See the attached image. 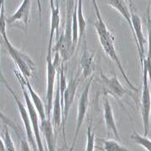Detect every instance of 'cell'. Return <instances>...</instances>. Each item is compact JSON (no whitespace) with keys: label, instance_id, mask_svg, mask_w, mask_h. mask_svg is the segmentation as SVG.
Returning a JSON list of instances; mask_svg holds the SVG:
<instances>
[{"label":"cell","instance_id":"cell-16","mask_svg":"<svg viewBox=\"0 0 151 151\" xmlns=\"http://www.w3.org/2000/svg\"><path fill=\"white\" fill-rule=\"evenodd\" d=\"M40 128L44 137L48 151H56V134L50 118H47L44 120L41 121Z\"/></svg>","mask_w":151,"mask_h":151},{"label":"cell","instance_id":"cell-26","mask_svg":"<svg viewBox=\"0 0 151 151\" xmlns=\"http://www.w3.org/2000/svg\"><path fill=\"white\" fill-rule=\"evenodd\" d=\"M92 128V123L91 122L87 128L85 151H94L95 149V133L93 131Z\"/></svg>","mask_w":151,"mask_h":151},{"label":"cell","instance_id":"cell-4","mask_svg":"<svg viewBox=\"0 0 151 151\" xmlns=\"http://www.w3.org/2000/svg\"><path fill=\"white\" fill-rule=\"evenodd\" d=\"M14 74L16 78L17 79L18 82L20 84L21 89L23 92L24 100L25 102H26L27 109L30 118L35 140L37 146V150H38V151H45L41 135V131L40 128V123H39L40 116L32 101L27 88L26 86V84H25V78L18 68L14 69Z\"/></svg>","mask_w":151,"mask_h":151},{"label":"cell","instance_id":"cell-5","mask_svg":"<svg viewBox=\"0 0 151 151\" xmlns=\"http://www.w3.org/2000/svg\"><path fill=\"white\" fill-rule=\"evenodd\" d=\"M142 66L143 74V88L141 97V116L143 124V135L147 137L150 129V117L151 116V94L149 86V74L146 62Z\"/></svg>","mask_w":151,"mask_h":151},{"label":"cell","instance_id":"cell-2","mask_svg":"<svg viewBox=\"0 0 151 151\" xmlns=\"http://www.w3.org/2000/svg\"><path fill=\"white\" fill-rule=\"evenodd\" d=\"M4 2V1H1V13H0V32H1V37H3L7 52L15 63L17 68L25 78L29 79L32 77L35 70V64L30 56L14 47L8 38L6 32L7 24L4 15L5 9Z\"/></svg>","mask_w":151,"mask_h":151},{"label":"cell","instance_id":"cell-14","mask_svg":"<svg viewBox=\"0 0 151 151\" xmlns=\"http://www.w3.org/2000/svg\"><path fill=\"white\" fill-rule=\"evenodd\" d=\"M105 94L104 101L103 104L104 107V118L106 128L108 132H111L119 141H121V138L119 135L118 128L116 124V122L114 118V112L110 104V102L108 99V94Z\"/></svg>","mask_w":151,"mask_h":151},{"label":"cell","instance_id":"cell-15","mask_svg":"<svg viewBox=\"0 0 151 151\" xmlns=\"http://www.w3.org/2000/svg\"><path fill=\"white\" fill-rule=\"evenodd\" d=\"M60 69V68L57 70V88L53 100L52 108V123L55 131L56 129H59L60 127H61L62 120V106L61 104L59 81Z\"/></svg>","mask_w":151,"mask_h":151},{"label":"cell","instance_id":"cell-9","mask_svg":"<svg viewBox=\"0 0 151 151\" xmlns=\"http://www.w3.org/2000/svg\"><path fill=\"white\" fill-rule=\"evenodd\" d=\"M80 79L78 78H71L68 83L66 91L64 97V106H63L62 111V130L64 142L67 145L66 135H65V128L68 117L70 109L73 104L74 97L76 94L78 88L80 83Z\"/></svg>","mask_w":151,"mask_h":151},{"label":"cell","instance_id":"cell-11","mask_svg":"<svg viewBox=\"0 0 151 151\" xmlns=\"http://www.w3.org/2000/svg\"><path fill=\"white\" fill-rule=\"evenodd\" d=\"M32 1L30 0H24L15 13L6 18L7 24L20 23L22 24L23 29L27 33L30 22V11Z\"/></svg>","mask_w":151,"mask_h":151},{"label":"cell","instance_id":"cell-13","mask_svg":"<svg viewBox=\"0 0 151 151\" xmlns=\"http://www.w3.org/2000/svg\"><path fill=\"white\" fill-rule=\"evenodd\" d=\"M131 15L134 30L135 36V42L138 55H139L142 65L143 64V60L146 58L145 55V45L146 44V40L143 35L142 22L140 16L133 13V12H131Z\"/></svg>","mask_w":151,"mask_h":151},{"label":"cell","instance_id":"cell-25","mask_svg":"<svg viewBox=\"0 0 151 151\" xmlns=\"http://www.w3.org/2000/svg\"><path fill=\"white\" fill-rule=\"evenodd\" d=\"M130 138L135 144L143 147L147 151H151V140L147 137L141 135L136 132H134Z\"/></svg>","mask_w":151,"mask_h":151},{"label":"cell","instance_id":"cell-18","mask_svg":"<svg viewBox=\"0 0 151 151\" xmlns=\"http://www.w3.org/2000/svg\"><path fill=\"white\" fill-rule=\"evenodd\" d=\"M107 4L113 9H116L127 21L135 40V36L132 21L131 12L129 11L126 1L123 0H109V1H107Z\"/></svg>","mask_w":151,"mask_h":151},{"label":"cell","instance_id":"cell-8","mask_svg":"<svg viewBox=\"0 0 151 151\" xmlns=\"http://www.w3.org/2000/svg\"><path fill=\"white\" fill-rule=\"evenodd\" d=\"M94 79V76L93 75L90 77V79L88 81L86 86H85L83 92L81 96V97L78 101V114H77V120L76 125L75 132L73 137V142L71 146V147L74 148L76 143L78 140V137L79 136L81 129L82 127L83 123L84 122L86 112L88 108L89 105V93L91 83Z\"/></svg>","mask_w":151,"mask_h":151},{"label":"cell","instance_id":"cell-10","mask_svg":"<svg viewBox=\"0 0 151 151\" xmlns=\"http://www.w3.org/2000/svg\"><path fill=\"white\" fill-rule=\"evenodd\" d=\"M47 92H46V112L47 118H50L52 112L54 100V90L56 78L57 77V69L55 67L52 57V52H47Z\"/></svg>","mask_w":151,"mask_h":151},{"label":"cell","instance_id":"cell-29","mask_svg":"<svg viewBox=\"0 0 151 151\" xmlns=\"http://www.w3.org/2000/svg\"></svg>","mask_w":151,"mask_h":151},{"label":"cell","instance_id":"cell-27","mask_svg":"<svg viewBox=\"0 0 151 151\" xmlns=\"http://www.w3.org/2000/svg\"><path fill=\"white\" fill-rule=\"evenodd\" d=\"M10 127H12V126H10ZM14 127V128H15V129L17 131V134H18V135L19 137V140H20V146H19L20 151H32L31 148H30L31 146H30L29 143L26 140L24 139V138L21 137L20 133H19L17 131L16 126L15 125V127Z\"/></svg>","mask_w":151,"mask_h":151},{"label":"cell","instance_id":"cell-24","mask_svg":"<svg viewBox=\"0 0 151 151\" xmlns=\"http://www.w3.org/2000/svg\"><path fill=\"white\" fill-rule=\"evenodd\" d=\"M4 135L0 138V149L1 151H17L11 135L6 126L3 131Z\"/></svg>","mask_w":151,"mask_h":151},{"label":"cell","instance_id":"cell-19","mask_svg":"<svg viewBox=\"0 0 151 151\" xmlns=\"http://www.w3.org/2000/svg\"><path fill=\"white\" fill-rule=\"evenodd\" d=\"M24 82L27 88L32 101L35 108L36 109L37 113H38V115L40 116V119H41V121L44 120L47 118V112H46V108L44 106V105L41 99L40 98L39 95L37 94L35 92V91L33 90V87L28 78H25Z\"/></svg>","mask_w":151,"mask_h":151},{"label":"cell","instance_id":"cell-12","mask_svg":"<svg viewBox=\"0 0 151 151\" xmlns=\"http://www.w3.org/2000/svg\"><path fill=\"white\" fill-rule=\"evenodd\" d=\"M50 7L51 9V19H50V30L48 44V52H52V44L54 36L56 33L57 41L59 38V29L60 23V15L59 3L58 1L50 0Z\"/></svg>","mask_w":151,"mask_h":151},{"label":"cell","instance_id":"cell-22","mask_svg":"<svg viewBox=\"0 0 151 151\" xmlns=\"http://www.w3.org/2000/svg\"><path fill=\"white\" fill-rule=\"evenodd\" d=\"M77 16L78 22L79 27V44L83 37H85V32L86 29V22L84 17L83 12V4L82 0L78 1L77 8Z\"/></svg>","mask_w":151,"mask_h":151},{"label":"cell","instance_id":"cell-23","mask_svg":"<svg viewBox=\"0 0 151 151\" xmlns=\"http://www.w3.org/2000/svg\"><path fill=\"white\" fill-rule=\"evenodd\" d=\"M78 1H76L72 16V36H73V52L75 50L79 44V27L77 16Z\"/></svg>","mask_w":151,"mask_h":151},{"label":"cell","instance_id":"cell-6","mask_svg":"<svg viewBox=\"0 0 151 151\" xmlns=\"http://www.w3.org/2000/svg\"><path fill=\"white\" fill-rule=\"evenodd\" d=\"M1 79L2 82L6 86L7 91L9 92V93L11 94V96L14 99L15 102L18 106V111L19 112V115H20L21 120L23 122L25 130H26L28 142L29 143L31 147L33 148V151H38V150H37V144L36 142L30 118L29 116V112L27 111V109L25 107L24 104L22 103L21 100L19 98L17 94L14 91V90L12 89L11 86L9 85L6 79L4 78V76L2 74V73H1Z\"/></svg>","mask_w":151,"mask_h":151},{"label":"cell","instance_id":"cell-7","mask_svg":"<svg viewBox=\"0 0 151 151\" xmlns=\"http://www.w3.org/2000/svg\"><path fill=\"white\" fill-rule=\"evenodd\" d=\"M100 76L103 85H104L106 90L105 94L111 95L112 97H114L119 102L120 105L123 108L124 111L128 113L127 110L124 108L123 103L121 102V99L125 95L127 94L133 96L132 93L124 88L117 78L116 73L113 74L111 77H108L105 74L101 71L100 74Z\"/></svg>","mask_w":151,"mask_h":151},{"label":"cell","instance_id":"cell-21","mask_svg":"<svg viewBox=\"0 0 151 151\" xmlns=\"http://www.w3.org/2000/svg\"><path fill=\"white\" fill-rule=\"evenodd\" d=\"M147 6V31L148 33V50L147 55L146 58L143 60L145 62L147 68L149 73H151V1H149Z\"/></svg>","mask_w":151,"mask_h":151},{"label":"cell","instance_id":"cell-3","mask_svg":"<svg viewBox=\"0 0 151 151\" xmlns=\"http://www.w3.org/2000/svg\"><path fill=\"white\" fill-rule=\"evenodd\" d=\"M75 2V1L70 0L67 1L65 29L60 35L56 45L52 48L53 52L59 53L63 62L68 60L74 54L73 52L72 16Z\"/></svg>","mask_w":151,"mask_h":151},{"label":"cell","instance_id":"cell-17","mask_svg":"<svg viewBox=\"0 0 151 151\" xmlns=\"http://www.w3.org/2000/svg\"><path fill=\"white\" fill-rule=\"evenodd\" d=\"M86 46V41H85V48L80 60L82 77L83 79L91 77L95 70V55L94 53L90 52Z\"/></svg>","mask_w":151,"mask_h":151},{"label":"cell","instance_id":"cell-1","mask_svg":"<svg viewBox=\"0 0 151 151\" xmlns=\"http://www.w3.org/2000/svg\"><path fill=\"white\" fill-rule=\"evenodd\" d=\"M94 8L96 12L97 20L93 22V25L96 29L100 43L101 44L103 50L107 56L113 62H115L123 78L129 86L135 92H138V89L131 82L124 71L115 47V37L109 30L106 23L104 21L102 15L100 14L99 6L96 5Z\"/></svg>","mask_w":151,"mask_h":151},{"label":"cell","instance_id":"cell-28","mask_svg":"<svg viewBox=\"0 0 151 151\" xmlns=\"http://www.w3.org/2000/svg\"><path fill=\"white\" fill-rule=\"evenodd\" d=\"M74 150V148H73V147H70V151H73Z\"/></svg>","mask_w":151,"mask_h":151},{"label":"cell","instance_id":"cell-20","mask_svg":"<svg viewBox=\"0 0 151 151\" xmlns=\"http://www.w3.org/2000/svg\"><path fill=\"white\" fill-rule=\"evenodd\" d=\"M97 141L102 144L100 149L103 151H132L115 140L100 138Z\"/></svg>","mask_w":151,"mask_h":151}]
</instances>
